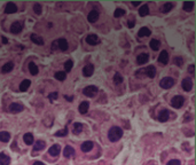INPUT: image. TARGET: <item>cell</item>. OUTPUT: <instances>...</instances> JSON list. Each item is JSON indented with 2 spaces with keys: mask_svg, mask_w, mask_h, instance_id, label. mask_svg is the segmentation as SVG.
<instances>
[{
  "mask_svg": "<svg viewBox=\"0 0 196 165\" xmlns=\"http://www.w3.org/2000/svg\"><path fill=\"white\" fill-rule=\"evenodd\" d=\"M122 136H123V130H122L121 127H118V126L111 127V128L109 130V132H108V138H109V140L113 141V142L118 141Z\"/></svg>",
  "mask_w": 196,
  "mask_h": 165,
  "instance_id": "obj_1",
  "label": "cell"
},
{
  "mask_svg": "<svg viewBox=\"0 0 196 165\" xmlns=\"http://www.w3.org/2000/svg\"><path fill=\"white\" fill-rule=\"evenodd\" d=\"M159 85H161L162 88L169 90V88H171V87L174 85V80H173L171 77H165V78H163V79L159 81Z\"/></svg>",
  "mask_w": 196,
  "mask_h": 165,
  "instance_id": "obj_2",
  "label": "cell"
},
{
  "mask_svg": "<svg viewBox=\"0 0 196 165\" xmlns=\"http://www.w3.org/2000/svg\"><path fill=\"white\" fill-rule=\"evenodd\" d=\"M97 87L96 86H94V85H89V86H87V87H85L84 88V91H83V93L86 95V96H88V98H93V96H95L96 95V93H97Z\"/></svg>",
  "mask_w": 196,
  "mask_h": 165,
  "instance_id": "obj_3",
  "label": "cell"
},
{
  "mask_svg": "<svg viewBox=\"0 0 196 165\" xmlns=\"http://www.w3.org/2000/svg\"><path fill=\"white\" fill-rule=\"evenodd\" d=\"M183 102H185V99L181 95H177L171 100V106L173 108H175V109H179V108H181L183 106Z\"/></svg>",
  "mask_w": 196,
  "mask_h": 165,
  "instance_id": "obj_4",
  "label": "cell"
},
{
  "mask_svg": "<svg viewBox=\"0 0 196 165\" xmlns=\"http://www.w3.org/2000/svg\"><path fill=\"white\" fill-rule=\"evenodd\" d=\"M182 88H183V91H186V92L191 91V88H193V81H191L190 78H185V79L182 80Z\"/></svg>",
  "mask_w": 196,
  "mask_h": 165,
  "instance_id": "obj_5",
  "label": "cell"
},
{
  "mask_svg": "<svg viewBox=\"0 0 196 165\" xmlns=\"http://www.w3.org/2000/svg\"><path fill=\"white\" fill-rule=\"evenodd\" d=\"M22 110H23V106H22L21 103L15 102V103H12V104L9 106V111H11V112H13V114L21 112Z\"/></svg>",
  "mask_w": 196,
  "mask_h": 165,
  "instance_id": "obj_6",
  "label": "cell"
},
{
  "mask_svg": "<svg viewBox=\"0 0 196 165\" xmlns=\"http://www.w3.org/2000/svg\"><path fill=\"white\" fill-rule=\"evenodd\" d=\"M93 72H94V65L91 64V63L85 65L84 69H83V73H84L85 77H91L93 75Z\"/></svg>",
  "mask_w": 196,
  "mask_h": 165,
  "instance_id": "obj_7",
  "label": "cell"
},
{
  "mask_svg": "<svg viewBox=\"0 0 196 165\" xmlns=\"http://www.w3.org/2000/svg\"><path fill=\"white\" fill-rule=\"evenodd\" d=\"M22 31V24L20 22H14L12 25H11V32L14 33V35H17Z\"/></svg>",
  "mask_w": 196,
  "mask_h": 165,
  "instance_id": "obj_8",
  "label": "cell"
},
{
  "mask_svg": "<svg viewBox=\"0 0 196 165\" xmlns=\"http://www.w3.org/2000/svg\"><path fill=\"white\" fill-rule=\"evenodd\" d=\"M99 37H97L96 35H88L86 37V43L89 44V45H96V44H99Z\"/></svg>",
  "mask_w": 196,
  "mask_h": 165,
  "instance_id": "obj_9",
  "label": "cell"
},
{
  "mask_svg": "<svg viewBox=\"0 0 196 165\" xmlns=\"http://www.w3.org/2000/svg\"><path fill=\"white\" fill-rule=\"evenodd\" d=\"M158 62L162 63V64H167L169 62V54L166 51H162L159 56H158Z\"/></svg>",
  "mask_w": 196,
  "mask_h": 165,
  "instance_id": "obj_10",
  "label": "cell"
},
{
  "mask_svg": "<svg viewBox=\"0 0 196 165\" xmlns=\"http://www.w3.org/2000/svg\"><path fill=\"white\" fill-rule=\"evenodd\" d=\"M9 163L11 157L5 152H0V165H9Z\"/></svg>",
  "mask_w": 196,
  "mask_h": 165,
  "instance_id": "obj_11",
  "label": "cell"
},
{
  "mask_svg": "<svg viewBox=\"0 0 196 165\" xmlns=\"http://www.w3.org/2000/svg\"><path fill=\"white\" fill-rule=\"evenodd\" d=\"M5 12H6L7 14H14V13L17 12V7H16V5L13 4V3H8V4L6 5V7H5Z\"/></svg>",
  "mask_w": 196,
  "mask_h": 165,
  "instance_id": "obj_12",
  "label": "cell"
},
{
  "mask_svg": "<svg viewBox=\"0 0 196 165\" xmlns=\"http://www.w3.org/2000/svg\"><path fill=\"white\" fill-rule=\"evenodd\" d=\"M145 71H146L147 77H149V78H154L156 76V68L154 65H149V67L145 68Z\"/></svg>",
  "mask_w": 196,
  "mask_h": 165,
  "instance_id": "obj_13",
  "label": "cell"
},
{
  "mask_svg": "<svg viewBox=\"0 0 196 165\" xmlns=\"http://www.w3.org/2000/svg\"><path fill=\"white\" fill-rule=\"evenodd\" d=\"M148 60H149V55L146 53H142V54L138 55V57H137V62L139 64H146L148 62Z\"/></svg>",
  "mask_w": 196,
  "mask_h": 165,
  "instance_id": "obj_14",
  "label": "cell"
},
{
  "mask_svg": "<svg viewBox=\"0 0 196 165\" xmlns=\"http://www.w3.org/2000/svg\"><path fill=\"white\" fill-rule=\"evenodd\" d=\"M169 117H170V112H169V110L163 109L162 111H159L158 119H159L161 122H166V120H169Z\"/></svg>",
  "mask_w": 196,
  "mask_h": 165,
  "instance_id": "obj_15",
  "label": "cell"
},
{
  "mask_svg": "<svg viewBox=\"0 0 196 165\" xmlns=\"http://www.w3.org/2000/svg\"><path fill=\"white\" fill-rule=\"evenodd\" d=\"M97 19H99V13H97L96 11H92V12H89V14H88V16H87L88 22L94 23V22H96V21H97Z\"/></svg>",
  "mask_w": 196,
  "mask_h": 165,
  "instance_id": "obj_16",
  "label": "cell"
},
{
  "mask_svg": "<svg viewBox=\"0 0 196 165\" xmlns=\"http://www.w3.org/2000/svg\"><path fill=\"white\" fill-rule=\"evenodd\" d=\"M56 43H57V47L61 49V51H67L68 49V41L64 39V38H61V39H59V40H56Z\"/></svg>",
  "mask_w": 196,
  "mask_h": 165,
  "instance_id": "obj_17",
  "label": "cell"
},
{
  "mask_svg": "<svg viewBox=\"0 0 196 165\" xmlns=\"http://www.w3.org/2000/svg\"><path fill=\"white\" fill-rule=\"evenodd\" d=\"M93 142L92 141H86V142H84L83 144H81V150L84 151V152H88V151H91L92 150V148H93Z\"/></svg>",
  "mask_w": 196,
  "mask_h": 165,
  "instance_id": "obj_18",
  "label": "cell"
},
{
  "mask_svg": "<svg viewBox=\"0 0 196 165\" xmlns=\"http://www.w3.org/2000/svg\"><path fill=\"white\" fill-rule=\"evenodd\" d=\"M63 155H64V157H67V158H70V157H72V156L75 155V149H73L72 147H70V146H67V147L64 148Z\"/></svg>",
  "mask_w": 196,
  "mask_h": 165,
  "instance_id": "obj_19",
  "label": "cell"
},
{
  "mask_svg": "<svg viewBox=\"0 0 196 165\" xmlns=\"http://www.w3.org/2000/svg\"><path fill=\"white\" fill-rule=\"evenodd\" d=\"M88 107H89V103L88 102H86V101H84V102H81L80 104H79V108H78V110H79V112L80 114H86L87 112V110H88Z\"/></svg>",
  "mask_w": 196,
  "mask_h": 165,
  "instance_id": "obj_20",
  "label": "cell"
},
{
  "mask_svg": "<svg viewBox=\"0 0 196 165\" xmlns=\"http://www.w3.org/2000/svg\"><path fill=\"white\" fill-rule=\"evenodd\" d=\"M60 150H61L60 146L59 144H54V146H52L49 148V155H52V156H59Z\"/></svg>",
  "mask_w": 196,
  "mask_h": 165,
  "instance_id": "obj_21",
  "label": "cell"
},
{
  "mask_svg": "<svg viewBox=\"0 0 196 165\" xmlns=\"http://www.w3.org/2000/svg\"><path fill=\"white\" fill-rule=\"evenodd\" d=\"M150 33H151V31H150L148 28L143 27V28H141V29L139 30L138 36H139V37H148V36H150Z\"/></svg>",
  "mask_w": 196,
  "mask_h": 165,
  "instance_id": "obj_22",
  "label": "cell"
},
{
  "mask_svg": "<svg viewBox=\"0 0 196 165\" xmlns=\"http://www.w3.org/2000/svg\"><path fill=\"white\" fill-rule=\"evenodd\" d=\"M30 38H31V40H32L35 44H37V45H44V40H43V38H41V37H39L38 35L32 33V35L30 36Z\"/></svg>",
  "mask_w": 196,
  "mask_h": 165,
  "instance_id": "obj_23",
  "label": "cell"
},
{
  "mask_svg": "<svg viewBox=\"0 0 196 165\" xmlns=\"http://www.w3.org/2000/svg\"><path fill=\"white\" fill-rule=\"evenodd\" d=\"M30 85H31V81H30V80H28V79H25V80H23V81L21 82V85H20V90H21L22 92H25V91H28V88L30 87Z\"/></svg>",
  "mask_w": 196,
  "mask_h": 165,
  "instance_id": "obj_24",
  "label": "cell"
},
{
  "mask_svg": "<svg viewBox=\"0 0 196 165\" xmlns=\"http://www.w3.org/2000/svg\"><path fill=\"white\" fill-rule=\"evenodd\" d=\"M45 147H46V143H45V141H43V140H38V141L35 143V147H33V149H35L36 151H39V150H43Z\"/></svg>",
  "mask_w": 196,
  "mask_h": 165,
  "instance_id": "obj_25",
  "label": "cell"
},
{
  "mask_svg": "<svg viewBox=\"0 0 196 165\" xmlns=\"http://www.w3.org/2000/svg\"><path fill=\"white\" fill-rule=\"evenodd\" d=\"M149 46L151 47L153 51H157V49L159 48V46H161V43H159V40H157V39H151L150 43H149Z\"/></svg>",
  "mask_w": 196,
  "mask_h": 165,
  "instance_id": "obj_26",
  "label": "cell"
},
{
  "mask_svg": "<svg viewBox=\"0 0 196 165\" xmlns=\"http://www.w3.org/2000/svg\"><path fill=\"white\" fill-rule=\"evenodd\" d=\"M23 140H24V142L27 143V144H32L33 143V135L31 134V133H25L24 134V136H23Z\"/></svg>",
  "mask_w": 196,
  "mask_h": 165,
  "instance_id": "obj_27",
  "label": "cell"
},
{
  "mask_svg": "<svg viewBox=\"0 0 196 165\" xmlns=\"http://www.w3.org/2000/svg\"><path fill=\"white\" fill-rule=\"evenodd\" d=\"M194 8V1H185L183 3V11L186 12H191Z\"/></svg>",
  "mask_w": 196,
  "mask_h": 165,
  "instance_id": "obj_28",
  "label": "cell"
},
{
  "mask_svg": "<svg viewBox=\"0 0 196 165\" xmlns=\"http://www.w3.org/2000/svg\"><path fill=\"white\" fill-rule=\"evenodd\" d=\"M13 69H14V63H13V62H7V63L3 67V72L7 73V72H11Z\"/></svg>",
  "mask_w": 196,
  "mask_h": 165,
  "instance_id": "obj_29",
  "label": "cell"
},
{
  "mask_svg": "<svg viewBox=\"0 0 196 165\" xmlns=\"http://www.w3.org/2000/svg\"><path fill=\"white\" fill-rule=\"evenodd\" d=\"M29 71H30V73L31 75H33V76H36V75H38V71H39V69H38V67L33 63V62H31L30 64H29Z\"/></svg>",
  "mask_w": 196,
  "mask_h": 165,
  "instance_id": "obj_30",
  "label": "cell"
},
{
  "mask_svg": "<svg viewBox=\"0 0 196 165\" xmlns=\"http://www.w3.org/2000/svg\"><path fill=\"white\" fill-rule=\"evenodd\" d=\"M11 139V134L8 132H0V141L1 142H8Z\"/></svg>",
  "mask_w": 196,
  "mask_h": 165,
  "instance_id": "obj_31",
  "label": "cell"
},
{
  "mask_svg": "<svg viewBox=\"0 0 196 165\" xmlns=\"http://www.w3.org/2000/svg\"><path fill=\"white\" fill-rule=\"evenodd\" d=\"M139 14H140V16H146V15H148V14H149V7H148L147 5L141 6L140 9H139Z\"/></svg>",
  "mask_w": 196,
  "mask_h": 165,
  "instance_id": "obj_32",
  "label": "cell"
},
{
  "mask_svg": "<svg viewBox=\"0 0 196 165\" xmlns=\"http://www.w3.org/2000/svg\"><path fill=\"white\" fill-rule=\"evenodd\" d=\"M83 131V125L80 123H75L73 124V134H79Z\"/></svg>",
  "mask_w": 196,
  "mask_h": 165,
  "instance_id": "obj_33",
  "label": "cell"
},
{
  "mask_svg": "<svg viewBox=\"0 0 196 165\" xmlns=\"http://www.w3.org/2000/svg\"><path fill=\"white\" fill-rule=\"evenodd\" d=\"M172 8H173V4H171V3H166V4H164V5H163V7H162V12H163V13H169Z\"/></svg>",
  "mask_w": 196,
  "mask_h": 165,
  "instance_id": "obj_34",
  "label": "cell"
},
{
  "mask_svg": "<svg viewBox=\"0 0 196 165\" xmlns=\"http://www.w3.org/2000/svg\"><path fill=\"white\" fill-rule=\"evenodd\" d=\"M55 78H56L57 80H60V81H63V80L67 78V75H65V72H63V71H59V72L55 73Z\"/></svg>",
  "mask_w": 196,
  "mask_h": 165,
  "instance_id": "obj_35",
  "label": "cell"
},
{
  "mask_svg": "<svg viewBox=\"0 0 196 165\" xmlns=\"http://www.w3.org/2000/svg\"><path fill=\"white\" fill-rule=\"evenodd\" d=\"M114 82L116 85H119V84H122V82H123V77H122L121 73H116L114 76Z\"/></svg>",
  "mask_w": 196,
  "mask_h": 165,
  "instance_id": "obj_36",
  "label": "cell"
},
{
  "mask_svg": "<svg viewBox=\"0 0 196 165\" xmlns=\"http://www.w3.org/2000/svg\"><path fill=\"white\" fill-rule=\"evenodd\" d=\"M123 15H125V11L122 9V8H117V9L115 11V13H114V16H115V17H121V16H123Z\"/></svg>",
  "mask_w": 196,
  "mask_h": 165,
  "instance_id": "obj_37",
  "label": "cell"
},
{
  "mask_svg": "<svg viewBox=\"0 0 196 165\" xmlns=\"http://www.w3.org/2000/svg\"><path fill=\"white\" fill-rule=\"evenodd\" d=\"M174 64L175 65H178V67H182V64H183V60H182V57L181 56H177V57H174Z\"/></svg>",
  "mask_w": 196,
  "mask_h": 165,
  "instance_id": "obj_38",
  "label": "cell"
},
{
  "mask_svg": "<svg viewBox=\"0 0 196 165\" xmlns=\"http://www.w3.org/2000/svg\"><path fill=\"white\" fill-rule=\"evenodd\" d=\"M72 65H73V62L71 60H68L65 63H64V68H65V71H70L72 69Z\"/></svg>",
  "mask_w": 196,
  "mask_h": 165,
  "instance_id": "obj_39",
  "label": "cell"
},
{
  "mask_svg": "<svg viewBox=\"0 0 196 165\" xmlns=\"http://www.w3.org/2000/svg\"><path fill=\"white\" fill-rule=\"evenodd\" d=\"M57 98H59V93H57V92H53V93H51V94L48 95V99H49L51 102H53V101L56 100Z\"/></svg>",
  "mask_w": 196,
  "mask_h": 165,
  "instance_id": "obj_40",
  "label": "cell"
},
{
  "mask_svg": "<svg viewBox=\"0 0 196 165\" xmlns=\"http://www.w3.org/2000/svg\"><path fill=\"white\" fill-rule=\"evenodd\" d=\"M67 134H68V128H63V130H61V131H59V132L55 133L56 136H64Z\"/></svg>",
  "mask_w": 196,
  "mask_h": 165,
  "instance_id": "obj_41",
  "label": "cell"
},
{
  "mask_svg": "<svg viewBox=\"0 0 196 165\" xmlns=\"http://www.w3.org/2000/svg\"><path fill=\"white\" fill-rule=\"evenodd\" d=\"M33 11H35V13L36 14H41V6L39 5V4H36L35 6H33Z\"/></svg>",
  "mask_w": 196,
  "mask_h": 165,
  "instance_id": "obj_42",
  "label": "cell"
},
{
  "mask_svg": "<svg viewBox=\"0 0 196 165\" xmlns=\"http://www.w3.org/2000/svg\"><path fill=\"white\" fill-rule=\"evenodd\" d=\"M127 25H129V28H130V29H132V28L135 25V19H134V17H131V19L129 20Z\"/></svg>",
  "mask_w": 196,
  "mask_h": 165,
  "instance_id": "obj_43",
  "label": "cell"
},
{
  "mask_svg": "<svg viewBox=\"0 0 196 165\" xmlns=\"http://www.w3.org/2000/svg\"><path fill=\"white\" fill-rule=\"evenodd\" d=\"M135 75L138 78H141V77H143V75H146V71H145V69H140L135 72Z\"/></svg>",
  "mask_w": 196,
  "mask_h": 165,
  "instance_id": "obj_44",
  "label": "cell"
},
{
  "mask_svg": "<svg viewBox=\"0 0 196 165\" xmlns=\"http://www.w3.org/2000/svg\"><path fill=\"white\" fill-rule=\"evenodd\" d=\"M166 165H180V160H178V159H172V160H170Z\"/></svg>",
  "mask_w": 196,
  "mask_h": 165,
  "instance_id": "obj_45",
  "label": "cell"
},
{
  "mask_svg": "<svg viewBox=\"0 0 196 165\" xmlns=\"http://www.w3.org/2000/svg\"><path fill=\"white\" fill-rule=\"evenodd\" d=\"M59 47H57V43H56V40L55 41H53V44H52V49L53 51H55V49H57Z\"/></svg>",
  "mask_w": 196,
  "mask_h": 165,
  "instance_id": "obj_46",
  "label": "cell"
},
{
  "mask_svg": "<svg viewBox=\"0 0 196 165\" xmlns=\"http://www.w3.org/2000/svg\"><path fill=\"white\" fill-rule=\"evenodd\" d=\"M188 71L190 72V75H194V64L189 65V68H188Z\"/></svg>",
  "mask_w": 196,
  "mask_h": 165,
  "instance_id": "obj_47",
  "label": "cell"
},
{
  "mask_svg": "<svg viewBox=\"0 0 196 165\" xmlns=\"http://www.w3.org/2000/svg\"><path fill=\"white\" fill-rule=\"evenodd\" d=\"M64 98H65V100H68V101H72V96H68V95H65Z\"/></svg>",
  "mask_w": 196,
  "mask_h": 165,
  "instance_id": "obj_48",
  "label": "cell"
},
{
  "mask_svg": "<svg viewBox=\"0 0 196 165\" xmlns=\"http://www.w3.org/2000/svg\"><path fill=\"white\" fill-rule=\"evenodd\" d=\"M33 165H45L44 163H41V162H35L33 163Z\"/></svg>",
  "mask_w": 196,
  "mask_h": 165,
  "instance_id": "obj_49",
  "label": "cell"
},
{
  "mask_svg": "<svg viewBox=\"0 0 196 165\" xmlns=\"http://www.w3.org/2000/svg\"><path fill=\"white\" fill-rule=\"evenodd\" d=\"M3 43H4V44H7V43H8L7 38H5V37H4V38H3Z\"/></svg>",
  "mask_w": 196,
  "mask_h": 165,
  "instance_id": "obj_50",
  "label": "cell"
},
{
  "mask_svg": "<svg viewBox=\"0 0 196 165\" xmlns=\"http://www.w3.org/2000/svg\"><path fill=\"white\" fill-rule=\"evenodd\" d=\"M139 5H140L139 1H134V3H133V6H139Z\"/></svg>",
  "mask_w": 196,
  "mask_h": 165,
  "instance_id": "obj_51",
  "label": "cell"
}]
</instances>
